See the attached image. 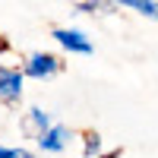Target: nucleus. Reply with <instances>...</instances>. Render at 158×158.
<instances>
[{
  "label": "nucleus",
  "instance_id": "nucleus-1",
  "mask_svg": "<svg viewBox=\"0 0 158 158\" xmlns=\"http://www.w3.org/2000/svg\"><path fill=\"white\" fill-rule=\"evenodd\" d=\"M63 70V63L57 54H48V51H35V54L25 57L22 63V76L25 79H51Z\"/></svg>",
  "mask_w": 158,
  "mask_h": 158
},
{
  "label": "nucleus",
  "instance_id": "nucleus-2",
  "mask_svg": "<svg viewBox=\"0 0 158 158\" xmlns=\"http://www.w3.org/2000/svg\"><path fill=\"white\" fill-rule=\"evenodd\" d=\"M25 92V76L19 67H3L0 63V104H19Z\"/></svg>",
  "mask_w": 158,
  "mask_h": 158
},
{
  "label": "nucleus",
  "instance_id": "nucleus-3",
  "mask_svg": "<svg viewBox=\"0 0 158 158\" xmlns=\"http://www.w3.org/2000/svg\"><path fill=\"white\" fill-rule=\"evenodd\" d=\"M35 142H38V149L44 155H63L70 149V142H73V133H70V127H63V123H51L41 136H35Z\"/></svg>",
  "mask_w": 158,
  "mask_h": 158
},
{
  "label": "nucleus",
  "instance_id": "nucleus-4",
  "mask_svg": "<svg viewBox=\"0 0 158 158\" xmlns=\"http://www.w3.org/2000/svg\"><path fill=\"white\" fill-rule=\"evenodd\" d=\"M51 38L63 48V51H70V54H92V38L82 32V29H70V25H60V29L51 32Z\"/></svg>",
  "mask_w": 158,
  "mask_h": 158
},
{
  "label": "nucleus",
  "instance_id": "nucleus-5",
  "mask_svg": "<svg viewBox=\"0 0 158 158\" xmlns=\"http://www.w3.org/2000/svg\"><path fill=\"white\" fill-rule=\"evenodd\" d=\"M51 123H54V120H51V114L44 108H29V111H25V120H22V133L35 139V136H41Z\"/></svg>",
  "mask_w": 158,
  "mask_h": 158
},
{
  "label": "nucleus",
  "instance_id": "nucleus-6",
  "mask_svg": "<svg viewBox=\"0 0 158 158\" xmlns=\"http://www.w3.org/2000/svg\"><path fill=\"white\" fill-rule=\"evenodd\" d=\"M101 149H104L101 133H95V130H85V133H82V158H98Z\"/></svg>",
  "mask_w": 158,
  "mask_h": 158
},
{
  "label": "nucleus",
  "instance_id": "nucleus-7",
  "mask_svg": "<svg viewBox=\"0 0 158 158\" xmlns=\"http://www.w3.org/2000/svg\"><path fill=\"white\" fill-rule=\"evenodd\" d=\"M114 6H127V10H136L139 16L155 19V0H111Z\"/></svg>",
  "mask_w": 158,
  "mask_h": 158
},
{
  "label": "nucleus",
  "instance_id": "nucleus-8",
  "mask_svg": "<svg viewBox=\"0 0 158 158\" xmlns=\"http://www.w3.org/2000/svg\"><path fill=\"white\" fill-rule=\"evenodd\" d=\"M79 13H92V16H104V13H111L114 3L111 0H82V3H76Z\"/></svg>",
  "mask_w": 158,
  "mask_h": 158
},
{
  "label": "nucleus",
  "instance_id": "nucleus-9",
  "mask_svg": "<svg viewBox=\"0 0 158 158\" xmlns=\"http://www.w3.org/2000/svg\"><path fill=\"white\" fill-rule=\"evenodd\" d=\"M0 158H38L29 149H13V146H0Z\"/></svg>",
  "mask_w": 158,
  "mask_h": 158
},
{
  "label": "nucleus",
  "instance_id": "nucleus-10",
  "mask_svg": "<svg viewBox=\"0 0 158 158\" xmlns=\"http://www.w3.org/2000/svg\"><path fill=\"white\" fill-rule=\"evenodd\" d=\"M98 158H120V149H114V152H101Z\"/></svg>",
  "mask_w": 158,
  "mask_h": 158
},
{
  "label": "nucleus",
  "instance_id": "nucleus-11",
  "mask_svg": "<svg viewBox=\"0 0 158 158\" xmlns=\"http://www.w3.org/2000/svg\"><path fill=\"white\" fill-rule=\"evenodd\" d=\"M6 48H10V44H6V41H3V35H0V51H6Z\"/></svg>",
  "mask_w": 158,
  "mask_h": 158
}]
</instances>
